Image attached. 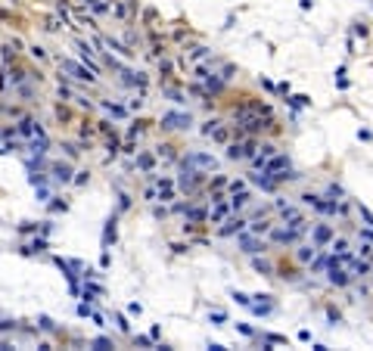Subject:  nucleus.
<instances>
[{
	"label": "nucleus",
	"mask_w": 373,
	"mask_h": 351,
	"mask_svg": "<svg viewBox=\"0 0 373 351\" xmlns=\"http://www.w3.org/2000/svg\"><path fill=\"white\" fill-rule=\"evenodd\" d=\"M370 258H351L348 261V270H351V280H361V277H367L370 274Z\"/></svg>",
	"instance_id": "nucleus-1"
},
{
	"label": "nucleus",
	"mask_w": 373,
	"mask_h": 351,
	"mask_svg": "<svg viewBox=\"0 0 373 351\" xmlns=\"http://www.w3.org/2000/svg\"><path fill=\"white\" fill-rule=\"evenodd\" d=\"M255 152V143H233L230 146V159H246V155H252Z\"/></svg>",
	"instance_id": "nucleus-2"
},
{
	"label": "nucleus",
	"mask_w": 373,
	"mask_h": 351,
	"mask_svg": "<svg viewBox=\"0 0 373 351\" xmlns=\"http://www.w3.org/2000/svg\"><path fill=\"white\" fill-rule=\"evenodd\" d=\"M168 128H190V115H178V112H171V115H165L162 118Z\"/></svg>",
	"instance_id": "nucleus-3"
},
{
	"label": "nucleus",
	"mask_w": 373,
	"mask_h": 351,
	"mask_svg": "<svg viewBox=\"0 0 373 351\" xmlns=\"http://www.w3.org/2000/svg\"><path fill=\"white\" fill-rule=\"evenodd\" d=\"M330 236H333V230L327 227V224H317V227H314V242H317V246L330 242Z\"/></svg>",
	"instance_id": "nucleus-4"
},
{
	"label": "nucleus",
	"mask_w": 373,
	"mask_h": 351,
	"mask_svg": "<svg viewBox=\"0 0 373 351\" xmlns=\"http://www.w3.org/2000/svg\"><path fill=\"white\" fill-rule=\"evenodd\" d=\"M243 227H246V221H243V218H230V221L221 227V233H224V236H230V233H240Z\"/></svg>",
	"instance_id": "nucleus-5"
},
{
	"label": "nucleus",
	"mask_w": 373,
	"mask_h": 351,
	"mask_svg": "<svg viewBox=\"0 0 373 351\" xmlns=\"http://www.w3.org/2000/svg\"><path fill=\"white\" fill-rule=\"evenodd\" d=\"M186 165H196V168H215V159L212 155H190Z\"/></svg>",
	"instance_id": "nucleus-6"
},
{
	"label": "nucleus",
	"mask_w": 373,
	"mask_h": 351,
	"mask_svg": "<svg viewBox=\"0 0 373 351\" xmlns=\"http://www.w3.org/2000/svg\"><path fill=\"white\" fill-rule=\"evenodd\" d=\"M62 69H65V72H72L75 78H81V81H91V78H93V75H87L84 69H78L75 62H62Z\"/></svg>",
	"instance_id": "nucleus-7"
},
{
	"label": "nucleus",
	"mask_w": 373,
	"mask_h": 351,
	"mask_svg": "<svg viewBox=\"0 0 373 351\" xmlns=\"http://www.w3.org/2000/svg\"><path fill=\"white\" fill-rule=\"evenodd\" d=\"M249 202V193L246 190H233V208H243Z\"/></svg>",
	"instance_id": "nucleus-8"
},
{
	"label": "nucleus",
	"mask_w": 373,
	"mask_h": 351,
	"mask_svg": "<svg viewBox=\"0 0 373 351\" xmlns=\"http://www.w3.org/2000/svg\"><path fill=\"white\" fill-rule=\"evenodd\" d=\"M333 255H351L348 242H345V239H336V242H333Z\"/></svg>",
	"instance_id": "nucleus-9"
},
{
	"label": "nucleus",
	"mask_w": 373,
	"mask_h": 351,
	"mask_svg": "<svg viewBox=\"0 0 373 351\" xmlns=\"http://www.w3.org/2000/svg\"><path fill=\"white\" fill-rule=\"evenodd\" d=\"M240 246L246 249V252H258V242H255V239H249V236H240Z\"/></svg>",
	"instance_id": "nucleus-10"
},
{
	"label": "nucleus",
	"mask_w": 373,
	"mask_h": 351,
	"mask_svg": "<svg viewBox=\"0 0 373 351\" xmlns=\"http://www.w3.org/2000/svg\"><path fill=\"white\" fill-rule=\"evenodd\" d=\"M299 258H302V261H311V258H314V246H302V249H299Z\"/></svg>",
	"instance_id": "nucleus-11"
},
{
	"label": "nucleus",
	"mask_w": 373,
	"mask_h": 351,
	"mask_svg": "<svg viewBox=\"0 0 373 351\" xmlns=\"http://www.w3.org/2000/svg\"><path fill=\"white\" fill-rule=\"evenodd\" d=\"M373 255V246L370 242H361V249H358V258H370Z\"/></svg>",
	"instance_id": "nucleus-12"
},
{
	"label": "nucleus",
	"mask_w": 373,
	"mask_h": 351,
	"mask_svg": "<svg viewBox=\"0 0 373 351\" xmlns=\"http://www.w3.org/2000/svg\"><path fill=\"white\" fill-rule=\"evenodd\" d=\"M327 196H330V199H333V202H339V196H342V190H339V187H336V183H333V187H330V190H327Z\"/></svg>",
	"instance_id": "nucleus-13"
},
{
	"label": "nucleus",
	"mask_w": 373,
	"mask_h": 351,
	"mask_svg": "<svg viewBox=\"0 0 373 351\" xmlns=\"http://www.w3.org/2000/svg\"><path fill=\"white\" fill-rule=\"evenodd\" d=\"M186 218H190V221H202V218H205V211H199V208H190V211H186Z\"/></svg>",
	"instance_id": "nucleus-14"
},
{
	"label": "nucleus",
	"mask_w": 373,
	"mask_h": 351,
	"mask_svg": "<svg viewBox=\"0 0 373 351\" xmlns=\"http://www.w3.org/2000/svg\"><path fill=\"white\" fill-rule=\"evenodd\" d=\"M224 214H227V205H215V211H212V218H215V221H221Z\"/></svg>",
	"instance_id": "nucleus-15"
},
{
	"label": "nucleus",
	"mask_w": 373,
	"mask_h": 351,
	"mask_svg": "<svg viewBox=\"0 0 373 351\" xmlns=\"http://www.w3.org/2000/svg\"><path fill=\"white\" fill-rule=\"evenodd\" d=\"M53 171H56V177H60V180H68V168H62V165H56Z\"/></svg>",
	"instance_id": "nucleus-16"
},
{
	"label": "nucleus",
	"mask_w": 373,
	"mask_h": 351,
	"mask_svg": "<svg viewBox=\"0 0 373 351\" xmlns=\"http://www.w3.org/2000/svg\"><path fill=\"white\" fill-rule=\"evenodd\" d=\"M361 218H364V221H367V227H373V211H367L364 205H361Z\"/></svg>",
	"instance_id": "nucleus-17"
},
{
	"label": "nucleus",
	"mask_w": 373,
	"mask_h": 351,
	"mask_svg": "<svg viewBox=\"0 0 373 351\" xmlns=\"http://www.w3.org/2000/svg\"><path fill=\"white\" fill-rule=\"evenodd\" d=\"M361 239H364V242H373V227H364V230H361Z\"/></svg>",
	"instance_id": "nucleus-18"
},
{
	"label": "nucleus",
	"mask_w": 373,
	"mask_h": 351,
	"mask_svg": "<svg viewBox=\"0 0 373 351\" xmlns=\"http://www.w3.org/2000/svg\"><path fill=\"white\" fill-rule=\"evenodd\" d=\"M327 264H330L327 258H317V261H314V264H311V270H323V267H327Z\"/></svg>",
	"instance_id": "nucleus-19"
},
{
	"label": "nucleus",
	"mask_w": 373,
	"mask_h": 351,
	"mask_svg": "<svg viewBox=\"0 0 373 351\" xmlns=\"http://www.w3.org/2000/svg\"><path fill=\"white\" fill-rule=\"evenodd\" d=\"M233 298H237L240 305H252V301H249V295H243V292H237V295H233Z\"/></svg>",
	"instance_id": "nucleus-20"
}]
</instances>
